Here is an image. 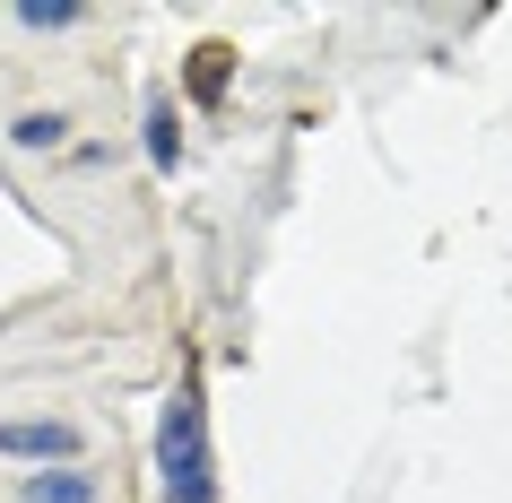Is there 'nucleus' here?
Returning <instances> with one entry per match:
<instances>
[{
    "label": "nucleus",
    "mask_w": 512,
    "mask_h": 503,
    "mask_svg": "<svg viewBox=\"0 0 512 503\" xmlns=\"http://www.w3.org/2000/svg\"><path fill=\"white\" fill-rule=\"evenodd\" d=\"M157 486L165 503H217V451H209V391L174 382L157 408Z\"/></svg>",
    "instance_id": "nucleus-1"
},
{
    "label": "nucleus",
    "mask_w": 512,
    "mask_h": 503,
    "mask_svg": "<svg viewBox=\"0 0 512 503\" xmlns=\"http://www.w3.org/2000/svg\"><path fill=\"white\" fill-rule=\"evenodd\" d=\"M0 460H18V469H79L87 434L70 417H0Z\"/></svg>",
    "instance_id": "nucleus-2"
},
{
    "label": "nucleus",
    "mask_w": 512,
    "mask_h": 503,
    "mask_svg": "<svg viewBox=\"0 0 512 503\" xmlns=\"http://www.w3.org/2000/svg\"><path fill=\"white\" fill-rule=\"evenodd\" d=\"M9 495L18 503H105V469H18L9 477Z\"/></svg>",
    "instance_id": "nucleus-3"
},
{
    "label": "nucleus",
    "mask_w": 512,
    "mask_h": 503,
    "mask_svg": "<svg viewBox=\"0 0 512 503\" xmlns=\"http://www.w3.org/2000/svg\"><path fill=\"white\" fill-rule=\"evenodd\" d=\"M139 139H148V165H157V174H183V131H174V96H165V87H148Z\"/></svg>",
    "instance_id": "nucleus-4"
},
{
    "label": "nucleus",
    "mask_w": 512,
    "mask_h": 503,
    "mask_svg": "<svg viewBox=\"0 0 512 503\" xmlns=\"http://www.w3.org/2000/svg\"><path fill=\"white\" fill-rule=\"evenodd\" d=\"M9 27H27V35H70V27H87V9H79V0H9Z\"/></svg>",
    "instance_id": "nucleus-5"
},
{
    "label": "nucleus",
    "mask_w": 512,
    "mask_h": 503,
    "mask_svg": "<svg viewBox=\"0 0 512 503\" xmlns=\"http://www.w3.org/2000/svg\"><path fill=\"white\" fill-rule=\"evenodd\" d=\"M61 139H70V113H18L9 122V148H27V157H53Z\"/></svg>",
    "instance_id": "nucleus-6"
},
{
    "label": "nucleus",
    "mask_w": 512,
    "mask_h": 503,
    "mask_svg": "<svg viewBox=\"0 0 512 503\" xmlns=\"http://www.w3.org/2000/svg\"><path fill=\"white\" fill-rule=\"evenodd\" d=\"M226 61H235V53H226V44H209V53H200V79H191V87H200V96H217V87H226Z\"/></svg>",
    "instance_id": "nucleus-7"
}]
</instances>
